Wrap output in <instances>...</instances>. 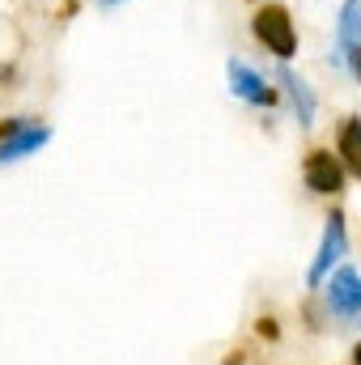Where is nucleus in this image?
<instances>
[{
  "instance_id": "f8f14e48",
  "label": "nucleus",
  "mask_w": 361,
  "mask_h": 365,
  "mask_svg": "<svg viewBox=\"0 0 361 365\" xmlns=\"http://www.w3.org/2000/svg\"><path fill=\"white\" fill-rule=\"evenodd\" d=\"M349 68H353V77H357V86H361V43L349 51Z\"/></svg>"
},
{
  "instance_id": "20e7f679",
  "label": "nucleus",
  "mask_w": 361,
  "mask_h": 365,
  "mask_svg": "<svg viewBox=\"0 0 361 365\" xmlns=\"http://www.w3.org/2000/svg\"><path fill=\"white\" fill-rule=\"evenodd\" d=\"M225 77H230V90L238 93L243 102H251V106H276V98H280V93L272 90L255 68H247L243 60H230V64H225Z\"/></svg>"
},
{
  "instance_id": "f257e3e1",
  "label": "nucleus",
  "mask_w": 361,
  "mask_h": 365,
  "mask_svg": "<svg viewBox=\"0 0 361 365\" xmlns=\"http://www.w3.org/2000/svg\"><path fill=\"white\" fill-rule=\"evenodd\" d=\"M251 30H255V38L268 47L276 60H293L298 56V30H293V17H289L285 4H264L251 17Z\"/></svg>"
},
{
  "instance_id": "9b49d317",
  "label": "nucleus",
  "mask_w": 361,
  "mask_h": 365,
  "mask_svg": "<svg viewBox=\"0 0 361 365\" xmlns=\"http://www.w3.org/2000/svg\"><path fill=\"white\" fill-rule=\"evenodd\" d=\"M21 128H30V119H0V140H9V136H17Z\"/></svg>"
},
{
  "instance_id": "9d476101",
  "label": "nucleus",
  "mask_w": 361,
  "mask_h": 365,
  "mask_svg": "<svg viewBox=\"0 0 361 365\" xmlns=\"http://www.w3.org/2000/svg\"><path fill=\"white\" fill-rule=\"evenodd\" d=\"M255 336H260V340H280V323H276L272 314L255 319Z\"/></svg>"
},
{
  "instance_id": "423d86ee",
  "label": "nucleus",
  "mask_w": 361,
  "mask_h": 365,
  "mask_svg": "<svg viewBox=\"0 0 361 365\" xmlns=\"http://www.w3.org/2000/svg\"><path fill=\"white\" fill-rule=\"evenodd\" d=\"M361 43V0H345L340 26H336V56L332 64H349V51Z\"/></svg>"
},
{
  "instance_id": "4468645a",
  "label": "nucleus",
  "mask_w": 361,
  "mask_h": 365,
  "mask_svg": "<svg viewBox=\"0 0 361 365\" xmlns=\"http://www.w3.org/2000/svg\"><path fill=\"white\" fill-rule=\"evenodd\" d=\"M353 361H357V365H361V340H357V349H353Z\"/></svg>"
},
{
  "instance_id": "6e6552de",
  "label": "nucleus",
  "mask_w": 361,
  "mask_h": 365,
  "mask_svg": "<svg viewBox=\"0 0 361 365\" xmlns=\"http://www.w3.org/2000/svg\"><path fill=\"white\" fill-rule=\"evenodd\" d=\"M280 86L289 90V98H293L298 123H302V128H315V93H310V86H306L302 77H293L289 68H280Z\"/></svg>"
},
{
  "instance_id": "7ed1b4c3",
  "label": "nucleus",
  "mask_w": 361,
  "mask_h": 365,
  "mask_svg": "<svg viewBox=\"0 0 361 365\" xmlns=\"http://www.w3.org/2000/svg\"><path fill=\"white\" fill-rule=\"evenodd\" d=\"M302 175H306V187H310L315 195H340V191H345V166H340V158L327 153V149L306 153Z\"/></svg>"
},
{
  "instance_id": "0eeeda50",
  "label": "nucleus",
  "mask_w": 361,
  "mask_h": 365,
  "mask_svg": "<svg viewBox=\"0 0 361 365\" xmlns=\"http://www.w3.org/2000/svg\"><path fill=\"white\" fill-rule=\"evenodd\" d=\"M47 140H51V128H43V123H30V128H21L17 136L0 140V162H17V158H30V153H39Z\"/></svg>"
},
{
  "instance_id": "ddd939ff",
  "label": "nucleus",
  "mask_w": 361,
  "mask_h": 365,
  "mask_svg": "<svg viewBox=\"0 0 361 365\" xmlns=\"http://www.w3.org/2000/svg\"><path fill=\"white\" fill-rule=\"evenodd\" d=\"M221 365H247V357H243V353H230V357H225Z\"/></svg>"
},
{
  "instance_id": "39448f33",
  "label": "nucleus",
  "mask_w": 361,
  "mask_h": 365,
  "mask_svg": "<svg viewBox=\"0 0 361 365\" xmlns=\"http://www.w3.org/2000/svg\"><path fill=\"white\" fill-rule=\"evenodd\" d=\"M336 259H345V217H340V212L327 217V230H323L319 255H315V264H310V284H315V289L327 280V272L336 268Z\"/></svg>"
},
{
  "instance_id": "2eb2a0df",
  "label": "nucleus",
  "mask_w": 361,
  "mask_h": 365,
  "mask_svg": "<svg viewBox=\"0 0 361 365\" xmlns=\"http://www.w3.org/2000/svg\"><path fill=\"white\" fill-rule=\"evenodd\" d=\"M98 4H119V0H98Z\"/></svg>"
},
{
  "instance_id": "f03ea898",
  "label": "nucleus",
  "mask_w": 361,
  "mask_h": 365,
  "mask_svg": "<svg viewBox=\"0 0 361 365\" xmlns=\"http://www.w3.org/2000/svg\"><path fill=\"white\" fill-rule=\"evenodd\" d=\"M332 280H327V306L336 319H349V323H361V272L340 264L332 268Z\"/></svg>"
},
{
  "instance_id": "1a4fd4ad",
  "label": "nucleus",
  "mask_w": 361,
  "mask_h": 365,
  "mask_svg": "<svg viewBox=\"0 0 361 365\" xmlns=\"http://www.w3.org/2000/svg\"><path fill=\"white\" fill-rule=\"evenodd\" d=\"M340 166H349V175L361 179V119H345V132H340Z\"/></svg>"
}]
</instances>
